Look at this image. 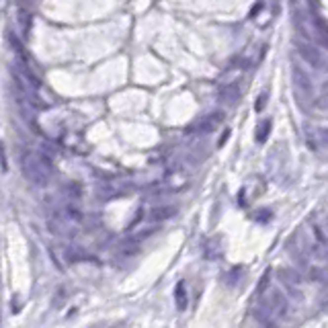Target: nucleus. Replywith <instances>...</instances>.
Segmentation results:
<instances>
[{
  "instance_id": "1",
  "label": "nucleus",
  "mask_w": 328,
  "mask_h": 328,
  "mask_svg": "<svg viewBox=\"0 0 328 328\" xmlns=\"http://www.w3.org/2000/svg\"><path fill=\"white\" fill-rule=\"evenodd\" d=\"M258 308H263L267 314H271L273 318H281V316H285L287 314V297L279 291V289H275V287H269V289L263 293V297H261V306Z\"/></svg>"
},
{
  "instance_id": "2",
  "label": "nucleus",
  "mask_w": 328,
  "mask_h": 328,
  "mask_svg": "<svg viewBox=\"0 0 328 328\" xmlns=\"http://www.w3.org/2000/svg\"><path fill=\"white\" fill-rule=\"evenodd\" d=\"M174 302H176V310H185L187 308V289H185V281L176 283V289H174Z\"/></svg>"
},
{
  "instance_id": "3",
  "label": "nucleus",
  "mask_w": 328,
  "mask_h": 328,
  "mask_svg": "<svg viewBox=\"0 0 328 328\" xmlns=\"http://www.w3.org/2000/svg\"><path fill=\"white\" fill-rule=\"evenodd\" d=\"M170 213H174V209H156L152 213V217H154V220H164V217H168Z\"/></svg>"
}]
</instances>
